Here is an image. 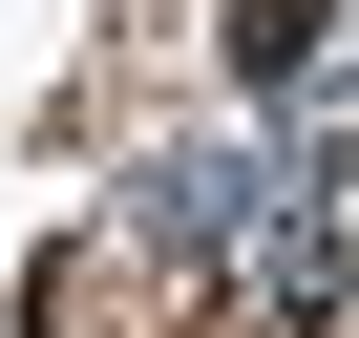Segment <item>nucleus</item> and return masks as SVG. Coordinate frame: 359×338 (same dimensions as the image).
Segmentation results:
<instances>
[{
	"label": "nucleus",
	"instance_id": "1",
	"mask_svg": "<svg viewBox=\"0 0 359 338\" xmlns=\"http://www.w3.org/2000/svg\"><path fill=\"white\" fill-rule=\"evenodd\" d=\"M338 22H359V0H212V85H233V106H296V85L338 64Z\"/></svg>",
	"mask_w": 359,
	"mask_h": 338
}]
</instances>
